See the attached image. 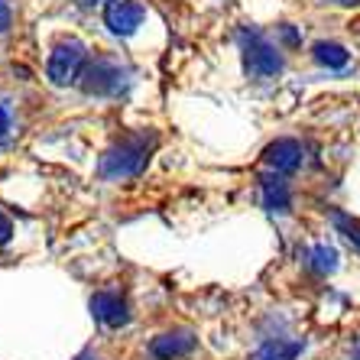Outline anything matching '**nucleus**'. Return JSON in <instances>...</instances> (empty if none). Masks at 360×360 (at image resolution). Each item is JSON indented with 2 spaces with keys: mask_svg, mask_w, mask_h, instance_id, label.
Returning <instances> with one entry per match:
<instances>
[{
  "mask_svg": "<svg viewBox=\"0 0 360 360\" xmlns=\"http://www.w3.org/2000/svg\"><path fill=\"white\" fill-rule=\"evenodd\" d=\"M150 146H153V143L146 140V136H127V140H120L117 146L104 156L101 172H104L108 179H130V176H136V172L146 166V160H150Z\"/></svg>",
  "mask_w": 360,
  "mask_h": 360,
  "instance_id": "f257e3e1",
  "label": "nucleus"
},
{
  "mask_svg": "<svg viewBox=\"0 0 360 360\" xmlns=\"http://www.w3.org/2000/svg\"><path fill=\"white\" fill-rule=\"evenodd\" d=\"M263 160L276 169V172H295L302 166V146L295 140H276L266 146Z\"/></svg>",
  "mask_w": 360,
  "mask_h": 360,
  "instance_id": "6e6552de",
  "label": "nucleus"
},
{
  "mask_svg": "<svg viewBox=\"0 0 360 360\" xmlns=\"http://www.w3.org/2000/svg\"><path fill=\"white\" fill-rule=\"evenodd\" d=\"M82 88L88 94H117L120 91V65L110 59H98L84 72Z\"/></svg>",
  "mask_w": 360,
  "mask_h": 360,
  "instance_id": "39448f33",
  "label": "nucleus"
},
{
  "mask_svg": "<svg viewBox=\"0 0 360 360\" xmlns=\"http://www.w3.org/2000/svg\"><path fill=\"white\" fill-rule=\"evenodd\" d=\"M78 4H82V7H91V4H101V0H78Z\"/></svg>",
  "mask_w": 360,
  "mask_h": 360,
  "instance_id": "2eb2a0df",
  "label": "nucleus"
},
{
  "mask_svg": "<svg viewBox=\"0 0 360 360\" xmlns=\"http://www.w3.org/2000/svg\"><path fill=\"white\" fill-rule=\"evenodd\" d=\"M91 311L94 319L108 328H120L127 321V302L117 292H98L91 299Z\"/></svg>",
  "mask_w": 360,
  "mask_h": 360,
  "instance_id": "423d86ee",
  "label": "nucleus"
},
{
  "mask_svg": "<svg viewBox=\"0 0 360 360\" xmlns=\"http://www.w3.org/2000/svg\"><path fill=\"white\" fill-rule=\"evenodd\" d=\"M263 192H266V208L269 211H285V205H289L285 182H279V179H266V182H263Z\"/></svg>",
  "mask_w": 360,
  "mask_h": 360,
  "instance_id": "9b49d317",
  "label": "nucleus"
},
{
  "mask_svg": "<svg viewBox=\"0 0 360 360\" xmlns=\"http://www.w3.org/2000/svg\"><path fill=\"white\" fill-rule=\"evenodd\" d=\"M10 234H13V224H10V218L0 211V243H7Z\"/></svg>",
  "mask_w": 360,
  "mask_h": 360,
  "instance_id": "f8f14e48",
  "label": "nucleus"
},
{
  "mask_svg": "<svg viewBox=\"0 0 360 360\" xmlns=\"http://www.w3.org/2000/svg\"><path fill=\"white\" fill-rule=\"evenodd\" d=\"M243 46V68L253 78H273L283 72V56L273 42H266L260 33H243L240 36Z\"/></svg>",
  "mask_w": 360,
  "mask_h": 360,
  "instance_id": "f03ea898",
  "label": "nucleus"
},
{
  "mask_svg": "<svg viewBox=\"0 0 360 360\" xmlns=\"http://www.w3.org/2000/svg\"><path fill=\"white\" fill-rule=\"evenodd\" d=\"M302 354V341H266L257 351V357L253 360H295Z\"/></svg>",
  "mask_w": 360,
  "mask_h": 360,
  "instance_id": "1a4fd4ad",
  "label": "nucleus"
},
{
  "mask_svg": "<svg viewBox=\"0 0 360 360\" xmlns=\"http://www.w3.org/2000/svg\"><path fill=\"white\" fill-rule=\"evenodd\" d=\"M7 134H10V114H7V108L0 104V143L7 140Z\"/></svg>",
  "mask_w": 360,
  "mask_h": 360,
  "instance_id": "ddd939ff",
  "label": "nucleus"
},
{
  "mask_svg": "<svg viewBox=\"0 0 360 360\" xmlns=\"http://www.w3.org/2000/svg\"><path fill=\"white\" fill-rule=\"evenodd\" d=\"M10 30V7L7 0H0V33H7Z\"/></svg>",
  "mask_w": 360,
  "mask_h": 360,
  "instance_id": "4468645a",
  "label": "nucleus"
},
{
  "mask_svg": "<svg viewBox=\"0 0 360 360\" xmlns=\"http://www.w3.org/2000/svg\"><path fill=\"white\" fill-rule=\"evenodd\" d=\"M143 17H146V10L136 0H108V7H104V23L110 26V33H117V36L136 33V26L143 23Z\"/></svg>",
  "mask_w": 360,
  "mask_h": 360,
  "instance_id": "20e7f679",
  "label": "nucleus"
},
{
  "mask_svg": "<svg viewBox=\"0 0 360 360\" xmlns=\"http://www.w3.org/2000/svg\"><path fill=\"white\" fill-rule=\"evenodd\" d=\"M82 65H84V46L78 39H65L52 49L49 62H46V75H49L52 84H72L82 75Z\"/></svg>",
  "mask_w": 360,
  "mask_h": 360,
  "instance_id": "7ed1b4c3",
  "label": "nucleus"
},
{
  "mask_svg": "<svg viewBox=\"0 0 360 360\" xmlns=\"http://www.w3.org/2000/svg\"><path fill=\"white\" fill-rule=\"evenodd\" d=\"M192 347H195V338L188 335V331H176V335L153 338L150 354L156 360H179V357H185V354H192Z\"/></svg>",
  "mask_w": 360,
  "mask_h": 360,
  "instance_id": "0eeeda50",
  "label": "nucleus"
},
{
  "mask_svg": "<svg viewBox=\"0 0 360 360\" xmlns=\"http://www.w3.org/2000/svg\"><path fill=\"white\" fill-rule=\"evenodd\" d=\"M315 59L321 62V65H328V68H344L347 65V49L344 46H338V42H315Z\"/></svg>",
  "mask_w": 360,
  "mask_h": 360,
  "instance_id": "9d476101",
  "label": "nucleus"
}]
</instances>
